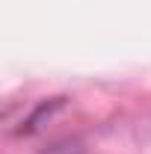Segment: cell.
Here are the masks:
<instances>
[{
    "mask_svg": "<svg viewBox=\"0 0 151 154\" xmlns=\"http://www.w3.org/2000/svg\"><path fill=\"white\" fill-rule=\"evenodd\" d=\"M45 154H80V148L71 145V142H62V145H57V148H51V151H45Z\"/></svg>",
    "mask_w": 151,
    "mask_h": 154,
    "instance_id": "6da1fadb",
    "label": "cell"
}]
</instances>
